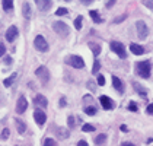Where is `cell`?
Wrapping results in <instances>:
<instances>
[{"label": "cell", "mask_w": 153, "mask_h": 146, "mask_svg": "<svg viewBox=\"0 0 153 146\" xmlns=\"http://www.w3.org/2000/svg\"><path fill=\"white\" fill-rule=\"evenodd\" d=\"M85 112L89 114V115H95V114H96V108H95V107H86V108H85Z\"/></svg>", "instance_id": "obj_27"}, {"label": "cell", "mask_w": 153, "mask_h": 146, "mask_svg": "<svg viewBox=\"0 0 153 146\" xmlns=\"http://www.w3.org/2000/svg\"><path fill=\"white\" fill-rule=\"evenodd\" d=\"M35 74L36 77L42 82V85H47V82L50 80V73H48V69L45 66H39L35 70Z\"/></svg>", "instance_id": "obj_4"}, {"label": "cell", "mask_w": 153, "mask_h": 146, "mask_svg": "<svg viewBox=\"0 0 153 146\" xmlns=\"http://www.w3.org/2000/svg\"><path fill=\"white\" fill-rule=\"evenodd\" d=\"M128 110H131V111H137V105H136V102H130Z\"/></svg>", "instance_id": "obj_36"}, {"label": "cell", "mask_w": 153, "mask_h": 146, "mask_svg": "<svg viewBox=\"0 0 153 146\" xmlns=\"http://www.w3.org/2000/svg\"><path fill=\"white\" fill-rule=\"evenodd\" d=\"M130 51L133 53V54H136V56H141V54H144V48L139 45V44H130Z\"/></svg>", "instance_id": "obj_15"}, {"label": "cell", "mask_w": 153, "mask_h": 146, "mask_svg": "<svg viewBox=\"0 0 153 146\" xmlns=\"http://www.w3.org/2000/svg\"><path fill=\"white\" fill-rule=\"evenodd\" d=\"M13 7V0H3V9L4 10H10Z\"/></svg>", "instance_id": "obj_25"}, {"label": "cell", "mask_w": 153, "mask_h": 146, "mask_svg": "<svg viewBox=\"0 0 153 146\" xmlns=\"http://www.w3.org/2000/svg\"><path fill=\"white\" fill-rule=\"evenodd\" d=\"M79 146H88V142H85V140H80L79 143H77Z\"/></svg>", "instance_id": "obj_43"}, {"label": "cell", "mask_w": 153, "mask_h": 146, "mask_svg": "<svg viewBox=\"0 0 153 146\" xmlns=\"http://www.w3.org/2000/svg\"><path fill=\"white\" fill-rule=\"evenodd\" d=\"M34 120L36 121V124H39V126H42L45 120H47V115H45V112L44 111H41V110H35V112H34Z\"/></svg>", "instance_id": "obj_12"}, {"label": "cell", "mask_w": 153, "mask_h": 146, "mask_svg": "<svg viewBox=\"0 0 153 146\" xmlns=\"http://www.w3.org/2000/svg\"><path fill=\"white\" fill-rule=\"evenodd\" d=\"M28 108V101L25 97H19L18 102H16V112L18 114H24L25 111Z\"/></svg>", "instance_id": "obj_8"}, {"label": "cell", "mask_w": 153, "mask_h": 146, "mask_svg": "<svg viewBox=\"0 0 153 146\" xmlns=\"http://www.w3.org/2000/svg\"><path fill=\"white\" fill-rule=\"evenodd\" d=\"M133 86H134V89H136V91H137V92H139L140 95H143V97H146V95H147V91H146V89H144L143 86L139 85L137 82H133Z\"/></svg>", "instance_id": "obj_21"}, {"label": "cell", "mask_w": 153, "mask_h": 146, "mask_svg": "<svg viewBox=\"0 0 153 146\" xmlns=\"http://www.w3.org/2000/svg\"><path fill=\"white\" fill-rule=\"evenodd\" d=\"M18 28L15 26V25H12V26H9V29L6 31V39L9 41V42H13L15 39H16V36H18Z\"/></svg>", "instance_id": "obj_10"}, {"label": "cell", "mask_w": 153, "mask_h": 146, "mask_svg": "<svg viewBox=\"0 0 153 146\" xmlns=\"http://www.w3.org/2000/svg\"><path fill=\"white\" fill-rule=\"evenodd\" d=\"M111 50L117 54L120 59H126L127 57V51H126V47L121 44V42H118V41H112L111 42Z\"/></svg>", "instance_id": "obj_3"}, {"label": "cell", "mask_w": 153, "mask_h": 146, "mask_svg": "<svg viewBox=\"0 0 153 146\" xmlns=\"http://www.w3.org/2000/svg\"><path fill=\"white\" fill-rule=\"evenodd\" d=\"M147 114H153V104H150V105H147Z\"/></svg>", "instance_id": "obj_38"}, {"label": "cell", "mask_w": 153, "mask_h": 146, "mask_svg": "<svg viewBox=\"0 0 153 146\" xmlns=\"http://www.w3.org/2000/svg\"><path fill=\"white\" fill-rule=\"evenodd\" d=\"M89 47H91V50H92V53H94L95 56H99V53H101V47H99L98 44L89 42Z\"/></svg>", "instance_id": "obj_22"}, {"label": "cell", "mask_w": 153, "mask_h": 146, "mask_svg": "<svg viewBox=\"0 0 153 146\" xmlns=\"http://www.w3.org/2000/svg\"><path fill=\"white\" fill-rule=\"evenodd\" d=\"M22 12H24L25 19H31V16H32V9H31L29 3H24V6H22Z\"/></svg>", "instance_id": "obj_17"}, {"label": "cell", "mask_w": 153, "mask_h": 146, "mask_svg": "<svg viewBox=\"0 0 153 146\" xmlns=\"http://www.w3.org/2000/svg\"><path fill=\"white\" fill-rule=\"evenodd\" d=\"M136 29H137V35L140 39H146L149 35V28L143 21H137L136 22Z\"/></svg>", "instance_id": "obj_5"}, {"label": "cell", "mask_w": 153, "mask_h": 146, "mask_svg": "<svg viewBox=\"0 0 153 146\" xmlns=\"http://www.w3.org/2000/svg\"><path fill=\"white\" fill-rule=\"evenodd\" d=\"M92 1H94V0H82V3H83V4H91Z\"/></svg>", "instance_id": "obj_44"}, {"label": "cell", "mask_w": 153, "mask_h": 146, "mask_svg": "<svg viewBox=\"0 0 153 146\" xmlns=\"http://www.w3.org/2000/svg\"><path fill=\"white\" fill-rule=\"evenodd\" d=\"M56 133H57V136H60V139H67L69 137V130L67 129H63V127H59L56 130Z\"/></svg>", "instance_id": "obj_19"}, {"label": "cell", "mask_w": 153, "mask_h": 146, "mask_svg": "<svg viewBox=\"0 0 153 146\" xmlns=\"http://www.w3.org/2000/svg\"><path fill=\"white\" fill-rule=\"evenodd\" d=\"M4 63H6V64H10V63H12V60H10V57H9V56H6V57H4Z\"/></svg>", "instance_id": "obj_41"}, {"label": "cell", "mask_w": 153, "mask_h": 146, "mask_svg": "<svg viewBox=\"0 0 153 146\" xmlns=\"http://www.w3.org/2000/svg\"><path fill=\"white\" fill-rule=\"evenodd\" d=\"M120 129H121V132H124V133H127V132H128V129H127V126H126V124H123Z\"/></svg>", "instance_id": "obj_40"}, {"label": "cell", "mask_w": 153, "mask_h": 146, "mask_svg": "<svg viewBox=\"0 0 153 146\" xmlns=\"http://www.w3.org/2000/svg\"><path fill=\"white\" fill-rule=\"evenodd\" d=\"M98 85H101V86L105 85V77H104L102 74H99V76H98Z\"/></svg>", "instance_id": "obj_34"}, {"label": "cell", "mask_w": 153, "mask_h": 146, "mask_svg": "<svg viewBox=\"0 0 153 146\" xmlns=\"http://www.w3.org/2000/svg\"><path fill=\"white\" fill-rule=\"evenodd\" d=\"M141 3H143L147 9H153V0H141Z\"/></svg>", "instance_id": "obj_30"}, {"label": "cell", "mask_w": 153, "mask_h": 146, "mask_svg": "<svg viewBox=\"0 0 153 146\" xmlns=\"http://www.w3.org/2000/svg\"><path fill=\"white\" fill-rule=\"evenodd\" d=\"M89 15H91V18L94 19L96 24H102V22H104V19L99 16V12H98V10H91V12H89Z\"/></svg>", "instance_id": "obj_18"}, {"label": "cell", "mask_w": 153, "mask_h": 146, "mask_svg": "<svg viewBox=\"0 0 153 146\" xmlns=\"http://www.w3.org/2000/svg\"><path fill=\"white\" fill-rule=\"evenodd\" d=\"M66 63L70 64L71 67H74V69H83V67H85V61H83V59L79 57V56H69Z\"/></svg>", "instance_id": "obj_6"}, {"label": "cell", "mask_w": 153, "mask_h": 146, "mask_svg": "<svg viewBox=\"0 0 153 146\" xmlns=\"http://www.w3.org/2000/svg\"><path fill=\"white\" fill-rule=\"evenodd\" d=\"M53 29H54L60 36H63V38H66V36L69 35V32H70V28L64 24V22H53Z\"/></svg>", "instance_id": "obj_2"}, {"label": "cell", "mask_w": 153, "mask_h": 146, "mask_svg": "<svg viewBox=\"0 0 153 146\" xmlns=\"http://www.w3.org/2000/svg\"><path fill=\"white\" fill-rule=\"evenodd\" d=\"M99 102H101V105H102L105 110H112L114 108V102H112V99L105 97V95H102V97L99 98Z\"/></svg>", "instance_id": "obj_13"}, {"label": "cell", "mask_w": 153, "mask_h": 146, "mask_svg": "<svg viewBox=\"0 0 153 146\" xmlns=\"http://www.w3.org/2000/svg\"><path fill=\"white\" fill-rule=\"evenodd\" d=\"M106 142V134H98L96 137H95V145H104Z\"/></svg>", "instance_id": "obj_20"}, {"label": "cell", "mask_w": 153, "mask_h": 146, "mask_svg": "<svg viewBox=\"0 0 153 146\" xmlns=\"http://www.w3.org/2000/svg\"><path fill=\"white\" fill-rule=\"evenodd\" d=\"M60 107H66V98H61L60 99Z\"/></svg>", "instance_id": "obj_39"}, {"label": "cell", "mask_w": 153, "mask_h": 146, "mask_svg": "<svg viewBox=\"0 0 153 146\" xmlns=\"http://www.w3.org/2000/svg\"><path fill=\"white\" fill-rule=\"evenodd\" d=\"M123 146H133V143H128V142H124V143H123Z\"/></svg>", "instance_id": "obj_45"}, {"label": "cell", "mask_w": 153, "mask_h": 146, "mask_svg": "<svg viewBox=\"0 0 153 146\" xmlns=\"http://www.w3.org/2000/svg\"><path fill=\"white\" fill-rule=\"evenodd\" d=\"M114 3H115V0H109V1H108V4H106V7H112V6H114Z\"/></svg>", "instance_id": "obj_42"}, {"label": "cell", "mask_w": 153, "mask_h": 146, "mask_svg": "<svg viewBox=\"0 0 153 146\" xmlns=\"http://www.w3.org/2000/svg\"><path fill=\"white\" fill-rule=\"evenodd\" d=\"M4 53H6V48H4V45H3V44H0V57H1V56H3Z\"/></svg>", "instance_id": "obj_37"}, {"label": "cell", "mask_w": 153, "mask_h": 146, "mask_svg": "<svg viewBox=\"0 0 153 146\" xmlns=\"http://www.w3.org/2000/svg\"><path fill=\"white\" fill-rule=\"evenodd\" d=\"M34 104L38 105V107H41V108H47L48 107V101L47 98L44 97V95H41V94H38L34 97Z\"/></svg>", "instance_id": "obj_11"}, {"label": "cell", "mask_w": 153, "mask_h": 146, "mask_svg": "<svg viewBox=\"0 0 153 146\" xmlns=\"http://www.w3.org/2000/svg\"><path fill=\"white\" fill-rule=\"evenodd\" d=\"M82 130H83V132H94L95 127L92 126V124H83V126H82Z\"/></svg>", "instance_id": "obj_28"}, {"label": "cell", "mask_w": 153, "mask_h": 146, "mask_svg": "<svg viewBox=\"0 0 153 146\" xmlns=\"http://www.w3.org/2000/svg\"><path fill=\"white\" fill-rule=\"evenodd\" d=\"M44 146H57V142L53 139H45L44 140Z\"/></svg>", "instance_id": "obj_29"}, {"label": "cell", "mask_w": 153, "mask_h": 146, "mask_svg": "<svg viewBox=\"0 0 153 146\" xmlns=\"http://www.w3.org/2000/svg\"><path fill=\"white\" fill-rule=\"evenodd\" d=\"M15 77H16V73H13V74H10V76H9L7 79H4V80H3V83H4V86H6V88H9V86H10V85L13 83Z\"/></svg>", "instance_id": "obj_23"}, {"label": "cell", "mask_w": 153, "mask_h": 146, "mask_svg": "<svg viewBox=\"0 0 153 146\" xmlns=\"http://www.w3.org/2000/svg\"><path fill=\"white\" fill-rule=\"evenodd\" d=\"M34 45H35V48L38 51H41V53H45L48 50V42L45 41V38L42 35H36L35 39H34Z\"/></svg>", "instance_id": "obj_7"}, {"label": "cell", "mask_w": 153, "mask_h": 146, "mask_svg": "<svg viewBox=\"0 0 153 146\" xmlns=\"http://www.w3.org/2000/svg\"><path fill=\"white\" fill-rule=\"evenodd\" d=\"M36 6H38V9L39 10H42V12H47L51 9V6H53V1L51 0H35Z\"/></svg>", "instance_id": "obj_9"}, {"label": "cell", "mask_w": 153, "mask_h": 146, "mask_svg": "<svg viewBox=\"0 0 153 146\" xmlns=\"http://www.w3.org/2000/svg\"><path fill=\"white\" fill-rule=\"evenodd\" d=\"M82 22H83V16H77L76 19H74V28L79 31V29H82Z\"/></svg>", "instance_id": "obj_24"}, {"label": "cell", "mask_w": 153, "mask_h": 146, "mask_svg": "<svg viewBox=\"0 0 153 146\" xmlns=\"http://www.w3.org/2000/svg\"><path fill=\"white\" fill-rule=\"evenodd\" d=\"M64 1H71V0H64Z\"/></svg>", "instance_id": "obj_47"}, {"label": "cell", "mask_w": 153, "mask_h": 146, "mask_svg": "<svg viewBox=\"0 0 153 146\" xmlns=\"http://www.w3.org/2000/svg\"><path fill=\"white\" fill-rule=\"evenodd\" d=\"M67 124H69V127H74V124H76V121H74V117L73 115H69V118H67Z\"/></svg>", "instance_id": "obj_32"}, {"label": "cell", "mask_w": 153, "mask_h": 146, "mask_svg": "<svg viewBox=\"0 0 153 146\" xmlns=\"http://www.w3.org/2000/svg\"><path fill=\"white\" fill-rule=\"evenodd\" d=\"M153 142V139H150V140H147V143H152Z\"/></svg>", "instance_id": "obj_46"}, {"label": "cell", "mask_w": 153, "mask_h": 146, "mask_svg": "<svg viewBox=\"0 0 153 146\" xmlns=\"http://www.w3.org/2000/svg\"><path fill=\"white\" fill-rule=\"evenodd\" d=\"M99 67H101V64H99V61L98 60H95V63H94V67H92V73H98L99 72Z\"/></svg>", "instance_id": "obj_31"}, {"label": "cell", "mask_w": 153, "mask_h": 146, "mask_svg": "<svg viewBox=\"0 0 153 146\" xmlns=\"http://www.w3.org/2000/svg\"><path fill=\"white\" fill-rule=\"evenodd\" d=\"M126 18H127V15H123V16H120V18H115V19H114V24H120V22H123Z\"/></svg>", "instance_id": "obj_35"}, {"label": "cell", "mask_w": 153, "mask_h": 146, "mask_svg": "<svg viewBox=\"0 0 153 146\" xmlns=\"http://www.w3.org/2000/svg\"><path fill=\"white\" fill-rule=\"evenodd\" d=\"M136 70H137V74L141 76V77H144V79H147V77H150V70H152V66H150V61H139L137 64H136Z\"/></svg>", "instance_id": "obj_1"}, {"label": "cell", "mask_w": 153, "mask_h": 146, "mask_svg": "<svg viewBox=\"0 0 153 146\" xmlns=\"http://www.w3.org/2000/svg\"><path fill=\"white\" fill-rule=\"evenodd\" d=\"M15 124H16V129H18V133L19 134H24L25 132H26V124H25L22 120L15 118Z\"/></svg>", "instance_id": "obj_16"}, {"label": "cell", "mask_w": 153, "mask_h": 146, "mask_svg": "<svg viewBox=\"0 0 153 146\" xmlns=\"http://www.w3.org/2000/svg\"><path fill=\"white\" fill-rule=\"evenodd\" d=\"M67 12H69V10H67L66 7H59L56 15H57V16H64V15H67Z\"/></svg>", "instance_id": "obj_26"}, {"label": "cell", "mask_w": 153, "mask_h": 146, "mask_svg": "<svg viewBox=\"0 0 153 146\" xmlns=\"http://www.w3.org/2000/svg\"><path fill=\"white\" fill-rule=\"evenodd\" d=\"M9 129H3V133H1V140H7V137H9Z\"/></svg>", "instance_id": "obj_33"}, {"label": "cell", "mask_w": 153, "mask_h": 146, "mask_svg": "<svg viewBox=\"0 0 153 146\" xmlns=\"http://www.w3.org/2000/svg\"><path fill=\"white\" fill-rule=\"evenodd\" d=\"M112 85L120 94H124V85H123L121 79H118L117 76H112Z\"/></svg>", "instance_id": "obj_14"}]
</instances>
